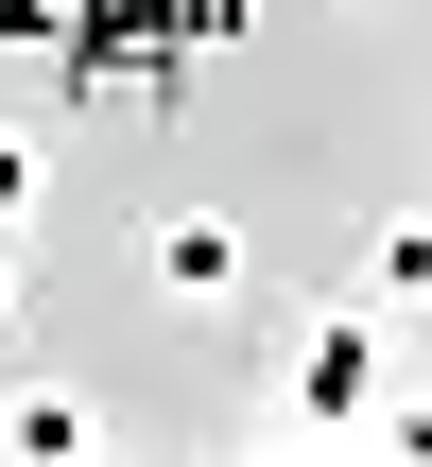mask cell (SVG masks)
I'll return each mask as SVG.
<instances>
[{"instance_id":"6da1fadb","label":"cell","mask_w":432,"mask_h":467,"mask_svg":"<svg viewBox=\"0 0 432 467\" xmlns=\"http://www.w3.org/2000/svg\"><path fill=\"white\" fill-rule=\"evenodd\" d=\"M381 312H312L277 329V433H381Z\"/></svg>"},{"instance_id":"7a4b0ae2","label":"cell","mask_w":432,"mask_h":467,"mask_svg":"<svg viewBox=\"0 0 432 467\" xmlns=\"http://www.w3.org/2000/svg\"><path fill=\"white\" fill-rule=\"evenodd\" d=\"M242 277H260V243H242L225 208H173V225H139V295H156V312H242Z\"/></svg>"},{"instance_id":"3957f363","label":"cell","mask_w":432,"mask_h":467,"mask_svg":"<svg viewBox=\"0 0 432 467\" xmlns=\"http://www.w3.org/2000/svg\"><path fill=\"white\" fill-rule=\"evenodd\" d=\"M416 277H432V225H416V208H381V225H364V312H398Z\"/></svg>"},{"instance_id":"277c9868","label":"cell","mask_w":432,"mask_h":467,"mask_svg":"<svg viewBox=\"0 0 432 467\" xmlns=\"http://www.w3.org/2000/svg\"><path fill=\"white\" fill-rule=\"evenodd\" d=\"M35 208H52V156H35V139L0 121V225H35Z\"/></svg>"},{"instance_id":"5b68a950","label":"cell","mask_w":432,"mask_h":467,"mask_svg":"<svg viewBox=\"0 0 432 467\" xmlns=\"http://www.w3.org/2000/svg\"><path fill=\"white\" fill-rule=\"evenodd\" d=\"M0 329H17V225H0Z\"/></svg>"}]
</instances>
